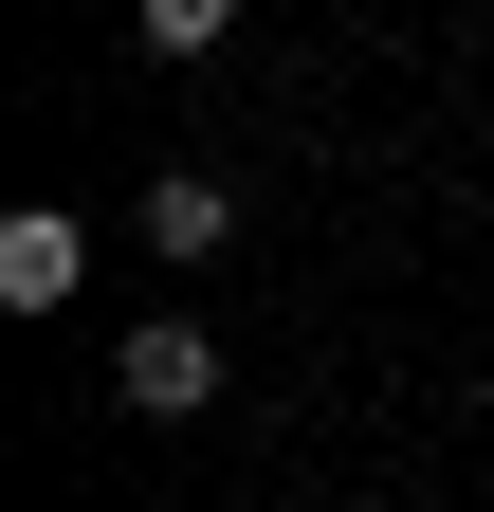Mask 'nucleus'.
<instances>
[{
	"instance_id": "nucleus-2",
	"label": "nucleus",
	"mask_w": 494,
	"mask_h": 512,
	"mask_svg": "<svg viewBox=\"0 0 494 512\" xmlns=\"http://www.w3.org/2000/svg\"><path fill=\"white\" fill-rule=\"evenodd\" d=\"M74 275H92V238L55 220V202H19V220H0V311H74Z\"/></svg>"
},
{
	"instance_id": "nucleus-1",
	"label": "nucleus",
	"mask_w": 494,
	"mask_h": 512,
	"mask_svg": "<svg viewBox=\"0 0 494 512\" xmlns=\"http://www.w3.org/2000/svg\"><path fill=\"white\" fill-rule=\"evenodd\" d=\"M110 403H147V421H202V403H220V330H202V311H147V330L110 348Z\"/></svg>"
},
{
	"instance_id": "nucleus-3",
	"label": "nucleus",
	"mask_w": 494,
	"mask_h": 512,
	"mask_svg": "<svg viewBox=\"0 0 494 512\" xmlns=\"http://www.w3.org/2000/svg\"><path fill=\"white\" fill-rule=\"evenodd\" d=\"M220 238H238V183H220V165H165V183H147V256H183V275H202Z\"/></svg>"
},
{
	"instance_id": "nucleus-4",
	"label": "nucleus",
	"mask_w": 494,
	"mask_h": 512,
	"mask_svg": "<svg viewBox=\"0 0 494 512\" xmlns=\"http://www.w3.org/2000/svg\"><path fill=\"white\" fill-rule=\"evenodd\" d=\"M129 37H147V55H220V37H238V0H129Z\"/></svg>"
}]
</instances>
